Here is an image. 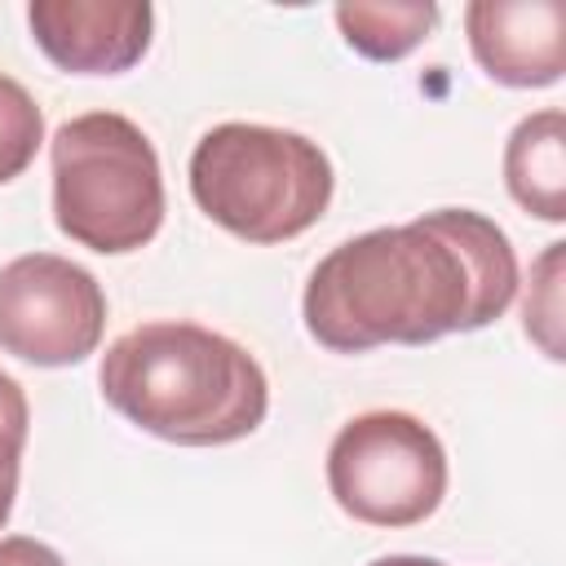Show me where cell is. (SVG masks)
Wrapping results in <instances>:
<instances>
[{
    "label": "cell",
    "instance_id": "obj_8",
    "mask_svg": "<svg viewBox=\"0 0 566 566\" xmlns=\"http://www.w3.org/2000/svg\"><path fill=\"white\" fill-rule=\"evenodd\" d=\"M478 66L509 88H548L566 71L562 0H478L464 9Z\"/></svg>",
    "mask_w": 566,
    "mask_h": 566
},
{
    "label": "cell",
    "instance_id": "obj_15",
    "mask_svg": "<svg viewBox=\"0 0 566 566\" xmlns=\"http://www.w3.org/2000/svg\"><path fill=\"white\" fill-rule=\"evenodd\" d=\"M367 566H447V562H438V557H416V553H394V557H376V562H367Z\"/></svg>",
    "mask_w": 566,
    "mask_h": 566
},
{
    "label": "cell",
    "instance_id": "obj_6",
    "mask_svg": "<svg viewBox=\"0 0 566 566\" xmlns=\"http://www.w3.org/2000/svg\"><path fill=\"white\" fill-rule=\"evenodd\" d=\"M106 327L102 283L53 252L0 265V349L31 367L84 363Z\"/></svg>",
    "mask_w": 566,
    "mask_h": 566
},
{
    "label": "cell",
    "instance_id": "obj_4",
    "mask_svg": "<svg viewBox=\"0 0 566 566\" xmlns=\"http://www.w3.org/2000/svg\"><path fill=\"white\" fill-rule=\"evenodd\" d=\"M53 221L102 256L146 248L164 226V172L150 137L115 111L66 119L53 142Z\"/></svg>",
    "mask_w": 566,
    "mask_h": 566
},
{
    "label": "cell",
    "instance_id": "obj_5",
    "mask_svg": "<svg viewBox=\"0 0 566 566\" xmlns=\"http://www.w3.org/2000/svg\"><path fill=\"white\" fill-rule=\"evenodd\" d=\"M332 500L367 526H416L447 495V451L411 411H363L327 447Z\"/></svg>",
    "mask_w": 566,
    "mask_h": 566
},
{
    "label": "cell",
    "instance_id": "obj_14",
    "mask_svg": "<svg viewBox=\"0 0 566 566\" xmlns=\"http://www.w3.org/2000/svg\"><path fill=\"white\" fill-rule=\"evenodd\" d=\"M0 566H66L57 548L31 539V535H9L0 539Z\"/></svg>",
    "mask_w": 566,
    "mask_h": 566
},
{
    "label": "cell",
    "instance_id": "obj_7",
    "mask_svg": "<svg viewBox=\"0 0 566 566\" xmlns=\"http://www.w3.org/2000/svg\"><path fill=\"white\" fill-rule=\"evenodd\" d=\"M40 53L71 75H119L150 49V4H102V0H35L27 9Z\"/></svg>",
    "mask_w": 566,
    "mask_h": 566
},
{
    "label": "cell",
    "instance_id": "obj_13",
    "mask_svg": "<svg viewBox=\"0 0 566 566\" xmlns=\"http://www.w3.org/2000/svg\"><path fill=\"white\" fill-rule=\"evenodd\" d=\"M27 424H31L27 394L13 376L0 371V478H18L22 447H27Z\"/></svg>",
    "mask_w": 566,
    "mask_h": 566
},
{
    "label": "cell",
    "instance_id": "obj_10",
    "mask_svg": "<svg viewBox=\"0 0 566 566\" xmlns=\"http://www.w3.org/2000/svg\"><path fill=\"white\" fill-rule=\"evenodd\" d=\"M438 22V4H336L345 44L371 62L407 57Z\"/></svg>",
    "mask_w": 566,
    "mask_h": 566
},
{
    "label": "cell",
    "instance_id": "obj_11",
    "mask_svg": "<svg viewBox=\"0 0 566 566\" xmlns=\"http://www.w3.org/2000/svg\"><path fill=\"white\" fill-rule=\"evenodd\" d=\"M40 142H44V115L35 97L18 80L0 75V186L31 168Z\"/></svg>",
    "mask_w": 566,
    "mask_h": 566
},
{
    "label": "cell",
    "instance_id": "obj_16",
    "mask_svg": "<svg viewBox=\"0 0 566 566\" xmlns=\"http://www.w3.org/2000/svg\"><path fill=\"white\" fill-rule=\"evenodd\" d=\"M13 495H18V478H0V526L13 513Z\"/></svg>",
    "mask_w": 566,
    "mask_h": 566
},
{
    "label": "cell",
    "instance_id": "obj_12",
    "mask_svg": "<svg viewBox=\"0 0 566 566\" xmlns=\"http://www.w3.org/2000/svg\"><path fill=\"white\" fill-rule=\"evenodd\" d=\"M557 265H562V243H548L544 261H539V292H544V305H526V336H535L544 345L548 358H562V340H557V323H562V310H557Z\"/></svg>",
    "mask_w": 566,
    "mask_h": 566
},
{
    "label": "cell",
    "instance_id": "obj_3",
    "mask_svg": "<svg viewBox=\"0 0 566 566\" xmlns=\"http://www.w3.org/2000/svg\"><path fill=\"white\" fill-rule=\"evenodd\" d=\"M332 159L318 142L270 124H217L190 155L195 203L248 243L305 234L332 203Z\"/></svg>",
    "mask_w": 566,
    "mask_h": 566
},
{
    "label": "cell",
    "instance_id": "obj_9",
    "mask_svg": "<svg viewBox=\"0 0 566 566\" xmlns=\"http://www.w3.org/2000/svg\"><path fill=\"white\" fill-rule=\"evenodd\" d=\"M504 186L539 221H566V119L562 111L526 115L504 146Z\"/></svg>",
    "mask_w": 566,
    "mask_h": 566
},
{
    "label": "cell",
    "instance_id": "obj_2",
    "mask_svg": "<svg viewBox=\"0 0 566 566\" xmlns=\"http://www.w3.org/2000/svg\"><path fill=\"white\" fill-rule=\"evenodd\" d=\"M102 398L137 429L177 447H226L261 429L270 385L261 363L199 323H142L111 340Z\"/></svg>",
    "mask_w": 566,
    "mask_h": 566
},
{
    "label": "cell",
    "instance_id": "obj_1",
    "mask_svg": "<svg viewBox=\"0 0 566 566\" xmlns=\"http://www.w3.org/2000/svg\"><path fill=\"white\" fill-rule=\"evenodd\" d=\"M517 292L509 234L473 208H438L336 243L305 283V327L332 354L424 345L495 323Z\"/></svg>",
    "mask_w": 566,
    "mask_h": 566
}]
</instances>
